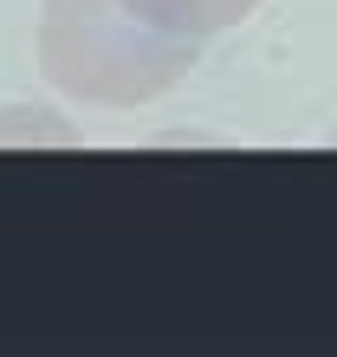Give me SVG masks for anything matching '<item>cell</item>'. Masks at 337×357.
I'll return each mask as SVG.
<instances>
[{
	"label": "cell",
	"instance_id": "cell-2",
	"mask_svg": "<svg viewBox=\"0 0 337 357\" xmlns=\"http://www.w3.org/2000/svg\"><path fill=\"white\" fill-rule=\"evenodd\" d=\"M123 7L182 39H214V33H234L240 20H253L260 0H123Z\"/></svg>",
	"mask_w": 337,
	"mask_h": 357
},
{
	"label": "cell",
	"instance_id": "cell-3",
	"mask_svg": "<svg viewBox=\"0 0 337 357\" xmlns=\"http://www.w3.org/2000/svg\"><path fill=\"white\" fill-rule=\"evenodd\" d=\"M0 137H39V143H78V130L52 111H0Z\"/></svg>",
	"mask_w": 337,
	"mask_h": 357
},
{
	"label": "cell",
	"instance_id": "cell-1",
	"mask_svg": "<svg viewBox=\"0 0 337 357\" xmlns=\"http://www.w3.org/2000/svg\"><path fill=\"white\" fill-rule=\"evenodd\" d=\"M201 39L150 26L123 0H39L33 59L46 91L91 111H143L175 91L195 66Z\"/></svg>",
	"mask_w": 337,
	"mask_h": 357
}]
</instances>
